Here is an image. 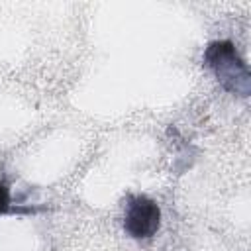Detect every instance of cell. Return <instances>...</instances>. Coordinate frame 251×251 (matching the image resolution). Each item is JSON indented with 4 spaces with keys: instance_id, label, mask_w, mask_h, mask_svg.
<instances>
[{
    "instance_id": "7a4b0ae2",
    "label": "cell",
    "mask_w": 251,
    "mask_h": 251,
    "mask_svg": "<svg viewBox=\"0 0 251 251\" xmlns=\"http://www.w3.org/2000/svg\"><path fill=\"white\" fill-rule=\"evenodd\" d=\"M8 190H6V186L0 182V214L2 212H6V208H8Z\"/></svg>"
},
{
    "instance_id": "6da1fadb",
    "label": "cell",
    "mask_w": 251,
    "mask_h": 251,
    "mask_svg": "<svg viewBox=\"0 0 251 251\" xmlns=\"http://www.w3.org/2000/svg\"><path fill=\"white\" fill-rule=\"evenodd\" d=\"M161 224V212L159 206L145 198V196H133L127 204V212H126V231L131 237L143 239V237H151Z\"/></svg>"
}]
</instances>
